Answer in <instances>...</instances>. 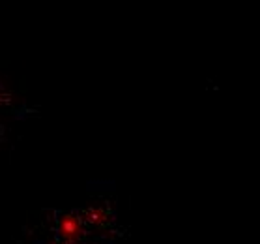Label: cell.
Instances as JSON below:
<instances>
[{
  "label": "cell",
  "instance_id": "cell-1",
  "mask_svg": "<svg viewBox=\"0 0 260 244\" xmlns=\"http://www.w3.org/2000/svg\"><path fill=\"white\" fill-rule=\"evenodd\" d=\"M58 233L60 238L66 240V242H75L79 237H81V224L75 216H62L58 222Z\"/></svg>",
  "mask_w": 260,
  "mask_h": 244
}]
</instances>
